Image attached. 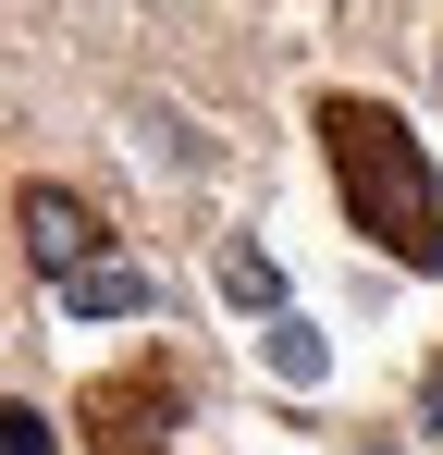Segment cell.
Instances as JSON below:
<instances>
[{
    "label": "cell",
    "instance_id": "cell-1",
    "mask_svg": "<svg viewBox=\"0 0 443 455\" xmlns=\"http://www.w3.org/2000/svg\"><path fill=\"white\" fill-rule=\"evenodd\" d=\"M320 148H333V185H345V210H358L369 246H382L394 271H443V172H431V148L407 136V111L320 99Z\"/></svg>",
    "mask_w": 443,
    "mask_h": 455
},
{
    "label": "cell",
    "instance_id": "cell-2",
    "mask_svg": "<svg viewBox=\"0 0 443 455\" xmlns=\"http://www.w3.org/2000/svg\"><path fill=\"white\" fill-rule=\"evenodd\" d=\"M173 406H185V381L136 357V370H99L74 394V431H86V455H173Z\"/></svg>",
    "mask_w": 443,
    "mask_h": 455
},
{
    "label": "cell",
    "instance_id": "cell-3",
    "mask_svg": "<svg viewBox=\"0 0 443 455\" xmlns=\"http://www.w3.org/2000/svg\"><path fill=\"white\" fill-rule=\"evenodd\" d=\"M12 234H25V259H37L50 283H62L74 259H99V210H86L74 185H25V197H12Z\"/></svg>",
    "mask_w": 443,
    "mask_h": 455
},
{
    "label": "cell",
    "instance_id": "cell-4",
    "mask_svg": "<svg viewBox=\"0 0 443 455\" xmlns=\"http://www.w3.org/2000/svg\"><path fill=\"white\" fill-rule=\"evenodd\" d=\"M62 307H74V320H136V307H148V271L99 246V259H74V271H62Z\"/></svg>",
    "mask_w": 443,
    "mask_h": 455
},
{
    "label": "cell",
    "instance_id": "cell-5",
    "mask_svg": "<svg viewBox=\"0 0 443 455\" xmlns=\"http://www.w3.org/2000/svg\"><path fill=\"white\" fill-rule=\"evenodd\" d=\"M222 296L271 320V307H284V259H271V246H222Z\"/></svg>",
    "mask_w": 443,
    "mask_h": 455
},
{
    "label": "cell",
    "instance_id": "cell-6",
    "mask_svg": "<svg viewBox=\"0 0 443 455\" xmlns=\"http://www.w3.org/2000/svg\"><path fill=\"white\" fill-rule=\"evenodd\" d=\"M259 357H271L284 381H320V370H333V357H320V332H308L295 307H271V332H259Z\"/></svg>",
    "mask_w": 443,
    "mask_h": 455
},
{
    "label": "cell",
    "instance_id": "cell-7",
    "mask_svg": "<svg viewBox=\"0 0 443 455\" xmlns=\"http://www.w3.org/2000/svg\"><path fill=\"white\" fill-rule=\"evenodd\" d=\"M0 455H62V431H50L25 394H0Z\"/></svg>",
    "mask_w": 443,
    "mask_h": 455
},
{
    "label": "cell",
    "instance_id": "cell-8",
    "mask_svg": "<svg viewBox=\"0 0 443 455\" xmlns=\"http://www.w3.org/2000/svg\"><path fill=\"white\" fill-rule=\"evenodd\" d=\"M358 455H407V443H358Z\"/></svg>",
    "mask_w": 443,
    "mask_h": 455
}]
</instances>
